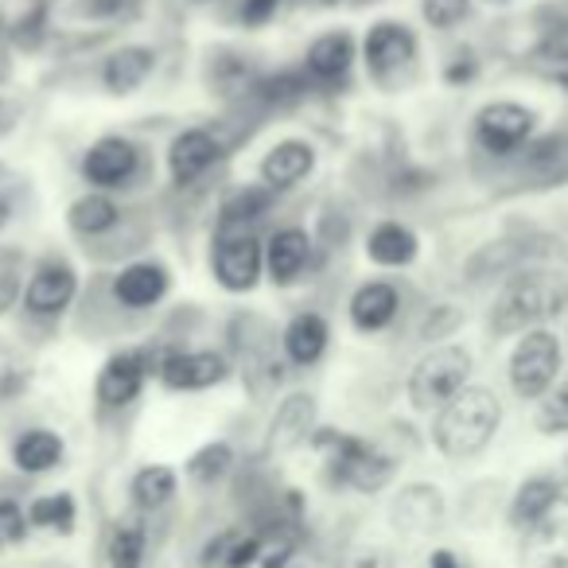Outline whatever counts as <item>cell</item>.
Segmentation results:
<instances>
[{
    "instance_id": "obj_5",
    "label": "cell",
    "mask_w": 568,
    "mask_h": 568,
    "mask_svg": "<svg viewBox=\"0 0 568 568\" xmlns=\"http://www.w3.org/2000/svg\"><path fill=\"white\" fill-rule=\"evenodd\" d=\"M211 273L226 293H253L265 273V245L250 234H219L211 250Z\"/></svg>"
},
{
    "instance_id": "obj_26",
    "label": "cell",
    "mask_w": 568,
    "mask_h": 568,
    "mask_svg": "<svg viewBox=\"0 0 568 568\" xmlns=\"http://www.w3.org/2000/svg\"><path fill=\"white\" fill-rule=\"evenodd\" d=\"M12 459H17L20 471L43 475L63 459V436H55L51 428H28L12 444Z\"/></svg>"
},
{
    "instance_id": "obj_4",
    "label": "cell",
    "mask_w": 568,
    "mask_h": 568,
    "mask_svg": "<svg viewBox=\"0 0 568 568\" xmlns=\"http://www.w3.org/2000/svg\"><path fill=\"white\" fill-rule=\"evenodd\" d=\"M560 371V343L552 332L534 327L510 355V386L518 397H545Z\"/></svg>"
},
{
    "instance_id": "obj_46",
    "label": "cell",
    "mask_w": 568,
    "mask_h": 568,
    "mask_svg": "<svg viewBox=\"0 0 568 568\" xmlns=\"http://www.w3.org/2000/svg\"><path fill=\"white\" fill-rule=\"evenodd\" d=\"M428 568H464V565H459V557H456V552H448V549H436V552H433V560H428Z\"/></svg>"
},
{
    "instance_id": "obj_33",
    "label": "cell",
    "mask_w": 568,
    "mask_h": 568,
    "mask_svg": "<svg viewBox=\"0 0 568 568\" xmlns=\"http://www.w3.org/2000/svg\"><path fill=\"white\" fill-rule=\"evenodd\" d=\"M537 428H541L545 436L568 433V382L552 386L549 394L541 397V409H537Z\"/></svg>"
},
{
    "instance_id": "obj_31",
    "label": "cell",
    "mask_w": 568,
    "mask_h": 568,
    "mask_svg": "<svg viewBox=\"0 0 568 568\" xmlns=\"http://www.w3.org/2000/svg\"><path fill=\"white\" fill-rule=\"evenodd\" d=\"M144 560V529L136 521H125V526L113 529L110 541V565L113 568H141Z\"/></svg>"
},
{
    "instance_id": "obj_45",
    "label": "cell",
    "mask_w": 568,
    "mask_h": 568,
    "mask_svg": "<svg viewBox=\"0 0 568 568\" xmlns=\"http://www.w3.org/2000/svg\"><path fill=\"white\" fill-rule=\"evenodd\" d=\"M456 324H459L456 312L440 308V312H436V320H428V324H425V335H428V339H436V335H440V332H452Z\"/></svg>"
},
{
    "instance_id": "obj_37",
    "label": "cell",
    "mask_w": 568,
    "mask_h": 568,
    "mask_svg": "<svg viewBox=\"0 0 568 568\" xmlns=\"http://www.w3.org/2000/svg\"><path fill=\"white\" fill-rule=\"evenodd\" d=\"M28 534V514L17 503H0V549L17 545Z\"/></svg>"
},
{
    "instance_id": "obj_12",
    "label": "cell",
    "mask_w": 568,
    "mask_h": 568,
    "mask_svg": "<svg viewBox=\"0 0 568 568\" xmlns=\"http://www.w3.org/2000/svg\"><path fill=\"white\" fill-rule=\"evenodd\" d=\"M222 149L206 129H183L180 136L172 141L168 149V172H172V183L175 187H187L195 183L199 175H206L214 164H219Z\"/></svg>"
},
{
    "instance_id": "obj_1",
    "label": "cell",
    "mask_w": 568,
    "mask_h": 568,
    "mask_svg": "<svg viewBox=\"0 0 568 568\" xmlns=\"http://www.w3.org/2000/svg\"><path fill=\"white\" fill-rule=\"evenodd\" d=\"M498 420H503L498 397L483 386H467L444 409H436L433 440L448 459L479 456L490 444V436L498 433Z\"/></svg>"
},
{
    "instance_id": "obj_28",
    "label": "cell",
    "mask_w": 568,
    "mask_h": 568,
    "mask_svg": "<svg viewBox=\"0 0 568 568\" xmlns=\"http://www.w3.org/2000/svg\"><path fill=\"white\" fill-rule=\"evenodd\" d=\"M276 191H268L265 183H250V187H237L234 195L222 203V234H230L234 226H245V222H257L261 214H268V206H273Z\"/></svg>"
},
{
    "instance_id": "obj_3",
    "label": "cell",
    "mask_w": 568,
    "mask_h": 568,
    "mask_svg": "<svg viewBox=\"0 0 568 568\" xmlns=\"http://www.w3.org/2000/svg\"><path fill=\"white\" fill-rule=\"evenodd\" d=\"M467 374H471V355L459 343H444L433 347L409 374V402L413 409H444L459 389H467Z\"/></svg>"
},
{
    "instance_id": "obj_38",
    "label": "cell",
    "mask_w": 568,
    "mask_h": 568,
    "mask_svg": "<svg viewBox=\"0 0 568 568\" xmlns=\"http://www.w3.org/2000/svg\"><path fill=\"white\" fill-rule=\"evenodd\" d=\"M284 0H242V20L250 28H261L268 24V20L276 17V9H281Z\"/></svg>"
},
{
    "instance_id": "obj_8",
    "label": "cell",
    "mask_w": 568,
    "mask_h": 568,
    "mask_svg": "<svg viewBox=\"0 0 568 568\" xmlns=\"http://www.w3.org/2000/svg\"><path fill=\"white\" fill-rule=\"evenodd\" d=\"M141 168V149L129 136H102L87 149L82 156V180L98 191L125 187Z\"/></svg>"
},
{
    "instance_id": "obj_29",
    "label": "cell",
    "mask_w": 568,
    "mask_h": 568,
    "mask_svg": "<svg viewBox=\"0 0 568 568\" xmlns=\"http://www.w3.org/2000/svg\"><path fill=\"white\" fill-rule=\"evenodd\" d=\"M175 471L164 464H152V467H141V471L133 475V503L141 506V510H160V506L168 503V498L175 495Z\"/></svg>"
},
{
    "instance_id": "obj_32",
    "label": "cell",
    "mask_w": 568,
    "mask_h": 568,
    "mask_svg": "<svg viewBox=\"0 0 568 568\" xmlns=\"http://www.w3.org/2000/svg\"><path fill=\"white\" fill-rule=\"evenodd\" d=\"M230 464H234V452H230V444H206V448H199L195 456H191L187 475L195 483H214V479H222V475L230 471Z\"/></svg>"
},
{
    "instance_id": "obj_17",
    "label": "cell",
    "mask_w": 568,
    "mask_h": 568,
    "mask_svg": "<svg viewBox=\"0 0 568 568\" xmlns=\"http://www.w3.org/2000/svg\"><path fill=\"white\" fill-rule=\"evenodd\" d=\"M355 63V36L351 32H324L304 51V74L312 82H339L347 79Z\"/></svg>"
},
{
    "instance_id": "obj_15",
    "label": "cell",
    "mask_w": 568,
    "mask_h": 568,
    "mask_svg": "<svg viewBox=\"0 0 568 568\" xmlns=\"http://www.w3.org/2000/svg\"><path fill=\"white\" fill-rule=\"evenodd\" d=\"M312 168H316V149H312L308 141H281L265 152L257 172L268 191H288V187H296Z\"/></svg>"
},
{
    "instance_id": "obj_30",
    "label": "cell",
    "mask_w": 568,
    "mask_h": 568,
    "mask_svg": "<svg viewBox=\"0 0 568 568\" xmlns=\"http://www.w3.org/2000/svg\"><path fill=\"white\" fill-rule=\"evenodd\" d=\"M28 521L43 529H71L74 526V498L71 495H48V498H36L32 510H28Z\"/></svg>"
},
{
    "instance_id": "obj_22",
    "label": "cell",
    "mask_w": 568,
    "mask_h": 568,
    "mask_svg": "<svg viewBox=\"0 0 568 568\" xmlns=\"http://www.w3.org/2000/svg\"><path fill=\"white\" fill-rule=\"evenodd\" d=\"M156 71V51L152 48H121L105 59L102 82L110 94H133L149 82V74Z\"/></svg>"
},
{
    "instance_id": "obj_42",
    "label": "cell",
    "mask_w": 568,
    "mask_h": 568,
    "mask_svg": "<svg viewBox=\"0 0 568 568\" xmlns=\"http://www.w3.org/2000/svg\"><path fill=\"white\" fill-rule=\"evenodd\" d=\"M343 568H394V557L386 549H358L351 552Z\"/></svg>"
},
{
    "instance_id": "obj_14",
    "label": "cell",
    "mask_w": 568,
    "mask_h": 568,
    "mask_svg": "<svg viewBox=\"0 0 568 568\" xmlns=\"http://www.w3.org/2000/svg\"><path fill=\"white\" fill-rule=\"evenodd\" d=\"M312 261V237L301 226H281L265 242V273L273 284H293Z\"/></svg>"
},
{
    "instance_id": "obj_11",
    "label": "cell",
    "mask_w": 568,
    "mask_h": 568,
    "mask_svg": "<svg viewBox=\"0 0 568 568\" xmlns=\"http://www.w3.org/2000/svg\"><path fill=\"white\" fill-rule=\"evenodd\" d=\"M79 296V273L67 261L36 268V276L24 284V308L32 316H63Z\"/></svg>"
},
{
    "instance_id": "obj_18",
    "label": "cell",
    "mask_w": 568,
    "mask_h": 568,
    "mask_svg": "<svg viewBox=\"0 0 568 568\" xmlns=\"http://www.w3.org/2000/svg\"><path fill=\"white\" fill-rule=\"evenodd\" d=\"M389 521H394L402 534H433V529L444 521L440 490L436 487H405L402 495L394 498Z\"/></svg>"
},
{
    "instance_id": "obj_7",
    "label": "cell",
    "mask_w": 568,
    "mask_h": 568,
    "mask_svg": "<svg viewBox=\"0 0 568 568\" xmlns=\"http://www.w3.org/2000/svg\"><path fill=\"white\" fill-rule=\"evenodd\" d=\"M149 374H160V363H152L149 351H118L105 358L102 374H98V402L105 409H125L129 402L141 397Z\"/></svg>"
},
{
    "instance_id": "obj_44",
    "label": "cell",
    "mask_w": 568,
    "mask_h": 568,
    "mask_svg": "<svg viewBox=\"0 0 568 568\" xmlns=\"http://www.w3.org/2000/svg\"><path fill=\"white\" fill-rule=\"evenodd\" d=\"M12 301H24V288L17 284V276L0 273V312H9Z\"/></svg>"
},
{
    "instance_id": "obj_10",
    "label": "cell",
    "mask_w": 568,
    "mask_h": 568,
    "mask_svg": "<svg viewBox=\"0 0 568 568\" xmlns=\"http://www.w3.org/2000/svg\"><path fill=\"white\" fill-rule=\"evenodd\" d=\"M230 363L219 351H172L160 363V382L175 394H195V389H211L226 382Z\"/></svg>"
},
{
    "instance_id": "obj_23",
    "label": "cell",
    "mask_w": 568,
    "mask_h": 568,
    "mask_svg": "<svg viewBox=\"0 0 568 568\" xmlns=\"http://www.w3.org/2000/svg\"><path fill=\"white\" fill-rule=\"evenodd\" d=\"M417 250H420L417 234H413L409 226H402V222H378V226L371 230V237H366V257L382 268L409 265V261L417 257Z\"/></svg>"
},
{
    "instance_id": "obj_40",
    "label": "cell",
    "mask_w": 568,
    "mask_h": 568,
    "mask_svg": "<svg viewBox=\"0 0 568 568\" xmlns=\"http://www.w3.org/2000/svg\"><path fill=\"white\" fill-rule=\"evenodd\" d=\"M43 4H36L32 9V17H24L20 20V28H17V43L20 48H40V36H43Z\"/></svg>"
},
{
    "instance_id": "obj_50",
    "label": "cell",
    "mask_w": 568,
    "mask_h": 568,
    "mask_svg": "<svg viewBox=\"0 0 568 568\" xmlns=\"http://www.w3.org/2000/svg\"><path fill=\"white\" fill-rule=\"evenodd\" d=\"M498 4H503V0H498Z\"/></svg>"
},
{
    "instance_id": "obj_2",
    "label": "cell",
    "mask_w": 568,
    "mask_h": 568,
    "mask_svg": "<svg viewBox=\"0 0 568 568\" xmlns=\"http://www.w3.org/2000/svg\"><path fill=\"white\" fill-rule=\"evenodd\" d=\"M568 304V281L552 268H529L518 273L503 293H498L495 308H490V327L498 335L526 332L537 327L541 320L560 316Z\"/></svg>"
},
{
    "instance_id": "obj_34",
    "label": "cell",
    "mask_w": 568,
    "mask_h": 568,
    "mask_svg": "<svg viewBox=\"0 0 568 568\" xmlns=\"http://www.w3.org/2000/svg\"><path fill=\"white\" fill-rule=\"evenodd\" d=\"M467 12H471V0H420V17L428 20V28H440V32L456 28Z\"/></svg>"
},
{
    "instance_id": "obj_9",
    "label": "cell",
    "mask_w": 568,
    "mask_h": 568,
    "mask_svg": "<svg viewBox=\"0 0 568 568\" xmlns=\"http://www.w3.org/2000/svg\"><path fill=\"white\" fill-rule=\"evenodd\" d=\"M363 59L374 79L389 82L394 74H402L405 67H413V59H417V36L405 24H397V20H382V24H374L371 32H366Z\"/></svg>"
},
{
    "instance_id": "obj_25",
    "label": "cell",
    "mask_w": 568,
    "mask_h": 568,
    "mask_svg": "<svg viewBox=\"0 0 568 568\" xmlns=\"http://www.w3.org/2000/svg\"><path fill=\"white\" fill-rule=\"evenodd\" d=\"M521 557L529 568H568V521H541L526 529Z\"/></svg>"
},
{
    "instance_id": "obj_6",
    "label": "cell",
    "mask_w": 568,
    "mask_h": 568,
    "mask_svg": "<svg viewBox=\"0 0 568 568\" xmlns=\"http://www.w3.org/2000/svg\"><path fill=\"white\" fill-rule=\"evenodd\" d=\"M534 125H537V118L526 105L490 102V105H483L479 118H475V141H479L490 156H510V152H518L521 144L529 141Z\"/></svg>"
},
{
    "instance_id": "obj_19",
    "label": "cell",
    "mask_w": 568,
    "mask_h": 568,
    "mask_svg": "<svg viewBox=\"0 0 568 568\" xmlns=\"http://www.w3.org/2000/svg\"><path fill=\"white\" fill-rule=\"evenodd\" d=\"M312 420H316V397L312 394L284 397L273 425H268V452H293L296 444H304L312 433Z\"/></svg>"
},
{
    "instance_id": "obj_39",
    "label": "cell",
    "mask_w": 568,
    "mask_h": 568,
    "mask_svg": "<svg viewBox=\"0 0 568 568\" xmlns=\"http://www.w3.org/2000/svg\"><path fill=\"white\" fill-rule=\"evenodd\" d=\"M541 55L552 59V63H560V67H568V20H565V24H557L549 36H545Z\"/></svg>"
},
{
    "instance_id": "obj_36",
    "label": "cell",
    "mask_w": 568,
    "mask_h": 568,
    "mask_svg": "<svg viewBox=\"0 0 568 568\" xmlns=\"http://www.w3.org/2000/svg\"><path fill=\"white\" fill-rule=\"evenodd\" d=\"M79 12L90 20H129L141 12V0H82Z\"/></svg>"
},
{
    "instance_id": "obj_41",
    "label": "cell",
    "mask_w": 568,
    "mask_h": 568,
    "mask_svg": "<svg viewBox=\"0 0 568 568\" xmlns=\"http://www.w3.org/2000/svg\"><path fill=\"white\" fill-rule=\"evenodd\" d=\"M261 557V541L257 537H242V541H230V552H226V568H245Z\"/></svg>"
},
{
    "instance_id": "obj_27",
    "label": "cell",
    "mask_w": 568,
    "mask_h": 568,
    "mask_svg": "<svg viewBox=\"0 0 568 568\" xmlns=\"http://www.w3.org/2000/svg\"><path fill=\"white\" fill-rule=\"evenodd\" d=\"M67 222H71V230H79V234L102 237L121 222V206L113 203L110 195H102V191H90V195L74 199L71 211H67Z\"/></svg>"
},
{
    "instance_id": "obj_43",
    "label": "cell",
    "mask_w": 568,
    "mask_h": 568,
    "mask_svg": "<svg viewBox=\"0 0 568 568\" xmlns=\"http://www.w3.org/2000/svg\"><path fill=\"white\" fill-rule=\"evenodd\" d=\"M475 74H479V63H475V59H467V55H459L456 63L444 71V82H452V87H464V82H471Z\"/></svg>"
},
{
    "instance_id": "obj_48",
    "label": "cell",
    "mask_w": 568,
    "mask_h": 568,
    "mask_svg": "<svg viewBox=\"0 0 568 568\" xmlns=\"http://www.w3.org/2000/svg\"><path fill=\"white\" fill-rule=\"evenodd\" d=\"M4 219H9V203L0 199V226H4Z\"/></svg>"
},
{
    "instance_id": "obj_35",
    "label": "cell",
    "mask_w": 568,
    "mask_h": 568,
    "mask_svg": "<svg viewBox=\"0 0 568 568\" xmlns=\"http://www.w3.org/2000/svg\"><path fill=\"white\" fill-rule=\"evenodd\" d=\"M257 90L265 102H288V98H301L304 90H308V74L281 71V74H273V79L257 82Z\"/></svg>"
},
{
    "instance_id": "obj_13",
    "label": "cell",
    "mask_w": 568,
    "mask_h": 568,
    "mask_svg": "<svg viewBox=\"0 0 568 568\" xmlns=\"http://www.w3.org/2000/svg\"><path fill=\"white\" fill-rule=\"evenodd\" d=\"M168 284H172V276H168V268L160 261H133V265H125L113 276V301L133 312L152 308V304L164 301Z\"/></svg>"
},
{
    "instance_id": "obj_49",
    "label": "cell",
    "mask_w": 568,
    "mask_h": 568,
    "mask_svg": "<svg viewBox=\"0 0 568 568\" xmlns=\"http://www.w3.org/2000/svg\"><path fill=\"white\" fill-rule=\"evenodd\" d=\"M324 4H332V0H324Z\"/></svg>"
},
{
    "instance_id": "obj_21",
    "label": "cell",
    "mask_w": 568,
    "mask_h": 568,
    "mask_svg": "<svg viewBox=\"0 0 568 568\" xmlns=\"http://www.w3.org/2000/svg\"><path fill=\"white\" fill-rule=\"evenodd\" d=\"M529 183L537 187H557L568 180V133H549L526 149V164H521Z\"/></svg>"
},
{
    "instance_id": "obj_24",
    "label": "cell",
    "mask_w": 568,
    "mask_h": 568,
    "mask_svg": "<svg viewBox=\"0 0 568 568\" xmlns=\"http://www.w3.org/2000/svg\"><path fill=\"white\" fill-rule=\"evenodd\" d=\"M557 503H560L557 479H552V475H534V479L521 483L518 495H514L510 521L518 529H534V526H541V521H549V510Z\"/></svg>"
},
{
    "instance_id": "obj_16",
    "label": "cell",
    "mask_w": 568,
    "mask_h": 568,
    "mask_svg": "<svg viewBox=\"0 0 568 568\" xmlns=\"http://www.w3.org/2000/svg\"><path fill=\"white\" fill-rule=\"evenodd\" d=\"M351 324L358 327V332L374 335L382 332V327H389L397 320V308H402V293H397L389 281H366L355 288V296H351Z\"/></svg>"
},
{
    "instance_id": "obj_47",
    "label": "cell",
    "mask_w": 568,
    "mask_h": 568,
    "mask_svg": "<svg viewBox=\"0 0 568 568\" xmlns=\"http://www.w3.org/2000/svg\"><path fill=\"white\" fill-rule=\"evenodd\" d=\"M557 479V495H560V503H568V456L560 459V471L552 475Z\"/></svg>"
},
{
    "instance_id": "obj_20",
    "label": "cell",
    "mask_w": 568,
    "mask_h": 568,
    "mask_svg": "<svg viewBox=\"0 0 568 568\" xmlns=\"http://www.w3.org/2000/svg\"><path fill=\"white\" fill-rule=\"evenodd\" d=\"M281 343H284L288 363L312 366L324 358L327 343H332V327H327V320L320 316V312H301V316H293V324L284 327Z\"/></svg>"
}]
</instances>
